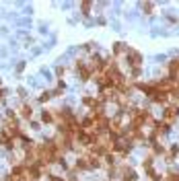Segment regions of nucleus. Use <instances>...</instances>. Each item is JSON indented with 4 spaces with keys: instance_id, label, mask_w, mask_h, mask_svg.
<instances>
[{
    "instance_id": "7",
    "label": "nucleus",
    "mask_w": 179,
    "mask_h": 181,
    "mask_svg": "<svg viewBox=\"0 0 179 181\" xmlns=\"http://www.w3.org/2000/svg\"><path fill=\"white\" fill-rule=\"evenodd\" d=\"M31 111H33V109H31L29 105H23V109H21V115H23L25 119H29V117H31Z\"/></svg>"
},
{
    "instance_id": "11",
    "label": "nucleus",
    "mask_w": 179,
    "mask_h": 181,
    "mask_svg": "<svg viewBox=\"0 0 179 181\" xmlns=\"http://www.w3.org/2000/svg\"><path fill=\"white\" fill-rule=\"evenodd\" d=\"M142 10L144 13H152V4L150 2H142Z\"/></svg>"
},
{
    "instance_id": "4",
    "label": "nucleus",
    "mask_w": 179,
    "mask_h": 181,
    "mask_svg": "<svg viewBox=\"0 0 179 181\" xmlns=\"http://www.w3.org/2000/svg\"><path fill=\"white\" fill-rule=\"evenodd\" d=\"M122 177H124V181H134L136 179V173H134L132 167H122Z\"/></svg>"
},
{
    "instance_id": "5",
    "label": "nucleus",
    "mask_w": 179,
    "mask_h": 181,
    "mask_svg": "<svg viewBox=\"0 0 179 181\" xmlns=\"http://www.w3.org/2000/svg\"><path fill=\"white\" fill-rule=\"evenodd\" d=\"M41 119L45 121V124H56V117H54V113H49V111H43Z\"/></svg>"
},
{
    "instance_id": "8",
    "label": "nucleus",
    "mask_w": 179,
    "mask_h": 181,
    "mask_svg": "<svg viewBox=\"0 0 179 181\" xmlns=\"http://www.w3.org/2000/svg\"><path fill=\"white\" fill-rule=\"evenodd\" d=\"M83 103L87 105V107H93V109H95L97 107V99H91V97H84L83 99Z\"/></svg>"
},
{
    "instance_id": "1",
    "label": "nucleus",
    "mask_w": 179,
    "mask_h": 181,
    "mask_svg": "<svg viewBox=\"0 0 179 181\" xmlns=\"http://www.w3.org/2000/svg\"><path fill=\"white\" fill-rule=\"evenodd\" d=\"M126 60H128V64H130L132 70L142 66V56H140V52H136V49L128 48V52H126Z\"/></svg>"
},
{
    "instance_id": "2",
    "label": "nucleus",
    "mask_w": 179,
    "mask_h": 181,
    "mask_svg": "<svg viewBox=\"0 0 179 181\" xmlns=\"http://www.w3.org/2000/svg\"><path fill=\"white\" fill-rule=\"evenodd\" d=\"M76 72H78V78H80V80H89L91 74H95V72L91 70V66L87 62H83V60L76 62Z\"/></svg>"
},
{
    "instance_id": "6",
    "label": "nucleus",
    "mask_w": 179,
    "mask_h": 181,
    "mask_svg": "<svg viewBox=\"0 0 179 181\" xmlns=\"http://www.w3.org/2000/svg\"><path fill=\"white\" fill-rule=\"evenodd\" d=\"M122 52H128V48H126L124 43H115V45H113V56H119Z\"/></svg>"
},
{
    "instance_id": "10",
    "label": "nucleus",
    "mask_w": 179,
    "mask_h": 181,
    "mask_svg": "<svg viewBox=\"0 0 179 181\" xmlns=\"http://www.w3.org/2000/svg\"><path fill=\"white\" fill-rule=\"evenodd\" d=\"M80 8H83L84 14H91V2H83V4H80Z\"/></svg>"
},
{
    "instance_id": "9",
    "label": "nucleus",
    "mask_w": 179,
    "mask_h": 181,
    "mask_svg": "<svg viewBox=\"0 0 179 181\" xmlns=\"http://www.w3.org/2000/svg\"><path fill=\"white\" fill-rule=\"evenodd\" d=\"M177 152H179V146H177V144H173L171 150H169V156H167V159H175V156H177Z\"/></svg>"
},
{
    "instance_id": "13",
    "label": "nucleus",
    "mask_w": 179,
    "mask_h": 181,
    "mask_svg": "<svg viewBox=\"0 0 179 181\" xmlns=\"http://www.w3.org/2000/svg\"><path fill=\"white\" fill-rule=\"evenodd\" d=\"M2 95H4V93H2V90H0V97H2Z\"/></svg>"
},
{
    "instance_id": "12",
    "label": "nucleus",
    "mask_w": 179,
    "mask_h": 181,
    "mask_svg": "<svg viewBox=\"0 0 179 181\" xmlns=\"http://www.w3.org/2000/svg\"><path fill=\"white\" fill-rule=\"evenodd\" d=\"M49 97H52V93H43L41 97H39V101H48V99H49Z\"/></svg>"
},
{
    "instance_id": "3",
    "label": "nucleus",
    "mask_w": 179,
    "mask_h": 181,
    "mask_svg": "<svg viewBox=\"0 0 179 181\" xmlns=\"http://www.w3.org/2000/svg\"><path fill=\"white\" fill-rule=\"evenodd\" d=\"M167 78L171 83L179 84V58H173L171 62H169V74H167Z\"/></svg>"
}]
</instances>
